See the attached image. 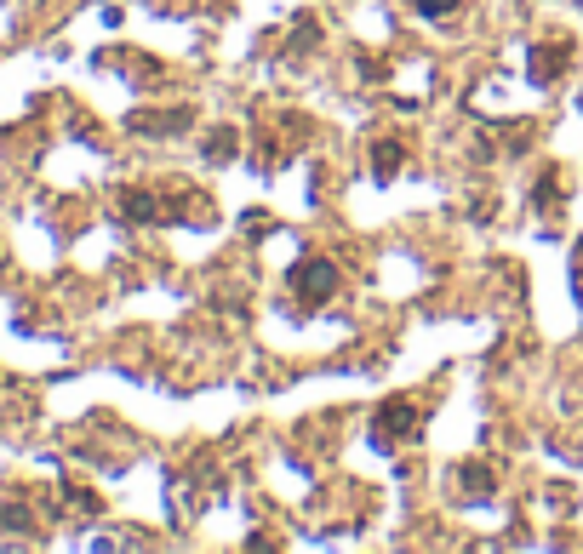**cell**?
Masks as SVG:
<instances>
[{
    "mask_svg": "<svg viewBox=\"0 0 583 554\" xmlns=\"http://www.w3.org/2000/svg\"><path fill=\"white\" fill-rule=\"evenodd\" d=\"M286 280H292V292H298L303 303H326V297L338 292L343 275H338V263H326V258H298Z\"/></svg>",
    "mask_w": 583,
    "mask_h": 554,
    "instance_id": "obj_1",
    "label": "cell"
},
{
    "mask_svg": "<svg viewBox=\"0 0 583 554\" xmlns=\"http://www.w3.org/2000/svg\"><path fill=\"white\" fill-rule=\"evenodd\" d=\"M418 406H406V400H383L378 417H372V440L378 446H395V440H412V429H418Z\"/></svg>",
    "mask_w": 583,
    "mask_h": 554,
    "instance_id": "obj_2",
    "label": "cell"
},
{
    "mask_svg": "<svg viewBox=\"0 0 583 554\" xmlns=\"http://www.w3.org/2000/svg\"><path fill=\"white\" fill-rule=\"evenodd\" d=\"M566 63V46H549V52H532V80H555Z\"/></svg>",
    "mask_w": 583,
    "mask_h": 554,
    "instance_id": "obj_3",
    "label": "cell"
},
{
    "mask_svg": "<svg viewBox=\"0 0 583 554\" xmlns=\"http://www.w3.org/2000/svg\"><path fill=\"white\" fill-rule=\"evenodd\" d=\"M372 172H378V178H395V172H401V143L395 138L372 149Z\"/></svg>",
    "mask_w": 583,
    "mask_h": 554,
    "instance_id": "obj_4",
    "label": "cell"
},
{
    "mask_svg": "<svg viewBox=\"0 0 583 554\" xmlns=\"http://www.w3.org/2000/svg\"><path fill=\"white\" fill-rule=\"evenodd\" d=\"M155 206H161L155 195H121V212H126V218H138V223H155V218H161Z\"/></svg>",
    "mask_w": 583,
    "mask_h": 554,
    "instance_id": "obj_5",
    "label": "cell"
},
{
    "mask_svg": "<svg viewBox=\"0 0 583 554\" xmlns=\"http://www.w3.org/2000/svg\"><path fill=\"white\" fill-rule=\"evenodd\" d=\"M412 6H418L423 18H446V12H452V6H458V0H412Z\"/></svg>",
    "mask_w": 583,
    "mask_h": 554,
    "instance_id": "obj_6",
    "label": "cell"
},
{
    "mask_svg": "<svg viewBox=\"0 0 583 554\" xmlns=\"http://www.w3.org/2000/svg\"><path fill=\"white\" fill-rule=\"evenodd\" d=\"M212 155H218V160L235 155V132H218V138H212Z\"/></svg>",
    "mask_w": 583,
    "mask_h": 554,
    "instance_id": "obj_7",
    "label": "cell"
}]
</instances>
